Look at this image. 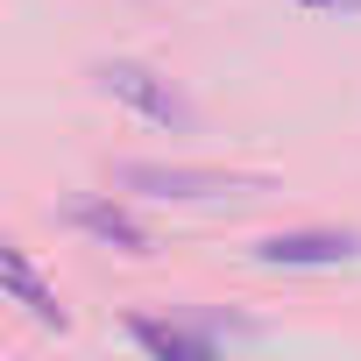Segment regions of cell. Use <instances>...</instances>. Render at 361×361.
Masks as SVG:
<instances>
[{"label": "cell", "instance_id": "cell-4", "mask_svg": "<svg viewBox=\"0 0 361 361\" xmlns=\"http://www.w3.org/2000/svg\"><path fill=\"white\" fill-rule=\"evenodd\" d=\"M0 298H8V305H22L36 326H57L64 333V305H57V290L43 283V269L8 241V234H0Z\"/></svg>", "mask_w": 361, "mask_h": 361}, {"label": "cell", "instance_id": "cell-7", "mask_svg": "<svg viewBox=\"0 0 361 361\" xmlns=\"http://www.w3.org/2000/svg\"><path fill=\"white\" fill-rule=\"evenodd\" d=\"M312 15H361V0H305Z\"/></svg>", "mask_w": 361, "mask_h": 361}, {"label": "cell", "instance_id": "cell-5", "mask_svg": "<svg viewBox=\"0 0 361 361\" xmlns=\"http://www.w3.org/2000/svg\"><path fill=\"white\" fill-rule=\"evenodd\" d=\"M64 220L78 227V234H92L99 248H121V255H149L156 241H149V227L128 213V206H114V199H71L64 206Z\"/></svg>", "mask_w": 361, "mask_h": 361}, {"label": "cell", "instance_id": "cell-1", "mask_svg": "<svg viewBox=\"0 0 361 361\" xmlns=\"http://www.w3.org/2000/svg\"><path fill=\"white\" fill-rule=\"evenodd\" d=\"M114 185L149 192V199H185V206H199V199L262 192V177H248V170H213V163H121Z\"/></svg>", "mask_w": 361, "mask_h": 361}, {"label": "cell", "instance_id": "cell-2", "mask_svg": "<svg viewBox=\"0 0 361 361\" xmlns=\"http://www.w3.org/2000/svg\"><path fill=\"white\" fill-rule=\"evenodd\" d=\"M99 85H106L121 106H135L142 121H156V128H177V135H192V128H199L192 99L177 92L163 71H149V64H128V57H114V64H99Z\"/></svg>", "mask_w": 361, "mask_h": 361}, {"label": "cell", "instance_id": "cell-6", "mask_svg": "<svg viewBox=\"0 0 361 361\" xmlns=\"http://www.w3.org/2000/svg\"><path fill=\"white\" fill-rule=\"evenodd\" d=\"M128 333H135V347L149 361H220L206 333H185V326H170V319H149V312H135Z\"/></svg>", "mask_w": 361, "mask_h": 361}, {"label": "cell", "instance_id": "cell-3", "mask_svg": "<svg viewBox=\"0 0 361 361\" xmlns=\"http://www.w3.org/2000/svg\"><path fill=\"white\" fill-rule=\"evenodd\" d=\"M354 255H361V234H347V227H290L255 248L262 269H340Z\"/></svg>", "mask_w": 361, "mask_h": 361}]
</instances>
